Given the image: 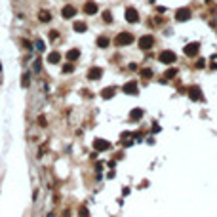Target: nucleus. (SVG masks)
<instances>
[{
    "label": "nucleus",
    "instance_id": "obj_15",
    "mask_svg": "<svg viewBox=\"0 0 217 217\" xmlns=\"http://www.w3.org/2000/svg\"><path fill=\"white\" fill-rule=\"evenodd\" d=\"M78 57H80V52H78V50H71V52H67V59L69 61H76Z\"/></svg>",
    "mask_w": 217,
    "mask_h": 217
},
{
    "label": "nucleus",
    "instance_id": "obj_20",
    "mask_svg": "<svg viewBox=\"0 0 217 217\" xmlns=\"http://www.w3.org/2000/svg\"><path fill=\"white\" fill-rule=\"evenodd\" d=\"M103 21H105V23H112V15H111V12H103Z\"/></svg>",
    "mask_w": 217,
    "mask_h": 217
},
{
    "label": "nucleus",
    "instance_id": "obj_28",
    "mask_svg": "<svg viewBox=\"0 0 217 217\" xmlns=\"http://www.w3.org/2000/svg\"><path fill=\"white\" fill-rule=\"evenodd\" d=\"M206 2H208V4H209V2H213V0H206Z\"/></svg>",
    "mask_w": 217,
    "mask_h": 217
},
{
    "label": "nucleus",
    "instance_id": "obj_27",
    "mask_svg": "<svg viewBox=\"0 0 217 217\" xmlns=\"http://www.w3.org/2000/svg\"><path fill=\"white\" fill-rule=\"evenodd\" d=\"M80 217H88V209L82 208V212H80Z\"/></svg>",
    "mask_w": 217,
    "mask_h": 217
},
{
    "label": "nucleus",
    "instance_id": "obj_16",
    "mask_svg": "<svg viewBox=\"0 0 217 217\" xmlns=\"http://www.w3.org/2000/svg\"><path fill=\"white\" fill-rule=\"evenodd\" d=\"M38 19L42 21V23H48V21L52 19V15H50L48 12H40V13H38Z\"/></svg>",
    "mask_w": 217,
    "mask_h": 217
},
{
    "label": "nucleus",
    "instance_id": "obj_6",
    "mask_svg": "<svg viewBox=\"0 0 217 217\" xmlns=\"http://www.w3.org/2000/svg\"><path fill=\"white\" fill-rule=\"evenodd\" d=\"M175 19L177 21H189L191 19V10L189 8H179L175 13Z\"/></svg>",
    "mask_w": 217,
    "mask_h": 217
},
{
    "label": "nucleus",
    "instance_id": "obj_21",
    "mask_svg": "<svg viewBox=\"0 0 217 217\" xmlns=\"http://www.w3.org/2000/svg\"><path fill=\"white\" fill-rule=\"evenodd\" d=\"M21 84H23V88H27V86L31 84V76H29V74H23V80H21Z\"/></svg>",
    "mask_w": 217,
    "mask_h": 217
},
{
    "label": "nucleus",
    "instance_id": "obj_11",
    "mask_svg": "<svg viewBox=\"0 0 217 217\" xmlns=\"http://www.w3.org/2000/svg\"><path fill=\"white\" fill-rule=\"evenodd\" d=\"M124 91L129 93V95H132V93L135 95V93H137V84H135V82H128V84H124Z\"/></svg>",
    "mask_w": 217,
    "mask_h": 217
},
{
    "label": "nucleus",
    "instance_id": "obj_19",
    "mask_svg": "<svg viewBox=\"0 0 217 217\" xmlns=\"http://www.w3.org/2000/svg\"><path fill=\"white\" fill-rule=\"evenodd\" d=\"M143 116V111L141 108H135V111H132V120H139Z\"/></svg>",
    "mask_w": 217,
    "mask_h": 217
},
{
    "label": "nucleus",
    "instance_id": "obj_24",
    "mask_svg": "<svg viewBox=\"0 0 217 217\" xmlns=\"http://www.w3.org/2000/svg\"><path fill=\"white\" fill-rule=\"evenodd\" d=\"M72 71H74L72 65H65V67H63V72H65V74H67V72H72Z\"/></svg>",
    "mask_w": 217,
    "mask_h": 217
},
{
    "label": "nucleus",
    "instance_id": "obj_14",
    "mask_svg": "<svg viewBox=\"0 0 217 217\" xmlns=\"http://www.w3.org/2000/svg\"><path fill=\"white\" fill-rule=\"evenodd\" d=\"M189 97H191V99H194V101H198V99L202 97V93H200V90H198V88H191Z\"/></svg>",
    "mask_w": 217,
    "mask_h": 217
},
{
    "label": "nucleus",
    "instance_id": "obj_9",
    "mask_svg": "<svg viewBox=\"0 0 217 217\" xmlns=\"http://www.w3.org/2000/svg\"><path fill=\"white\" fill-rule=\"evenodd\" d=\"M74 13H76L74 6H65V8L61 10V15H63L65 19H71V17H74Z\"/></svg>",
    "mask_w": 217,
    "mask_h": 217
},
{
    "label": "nucleus",
    "instance_id": "obj_17",
    "mask_svg": "<svg viewBox=\"0 0 217 217\" xmlns=\"http://www.w3.org/2000/svg\"><path fill=\"white\" fill-rule=\"evenodd\" d=\"M86 29H88V27H86V23H82V21H76V23H74V31L76 33H84Z\"/></svg>",
    "mask_w": 217,
    "mask_h": 217
},
{
    "label": "nucleus",
    "instance_id": "obj_23",
    "mask_svg": "<svg viewBox=\"0 0 217 217\" xmlns=\"http://www.w3.org/2000/svg\"><path fill=\"white\" fill-rule=\"evenodd\" d=\"M175 74H177V71H175V69H170L168 72H166V78H173Z\"/></svg>",
    "mask_w": 217,
    "mask_h": 217
},
{
    "label": "nucleus",
    "instance_id": "obj_3",
    "mask_svg": "<svg viewBox=\"0 0 217 217\" xmlns=\"http://www.w3.org/2000/svg\"><path fill=\"white\" fill-rule=\"evenodd\" d=\"M154 46V38H153V36H141V38H139V48L141 50H150V48H153Z\"/></svg>",
    "mask_w": 217,
    "mask_h": 217
},
{
    "label": "nucleus",
    "instance_id": "obj_8",
    "mask_svg": "<svg viewBox=\"0 0 217 217\" xmlns=\"http://www.w3.org/2000/svg\"><path fill=\"white\" fill-rule=\"evenodd\" d=\"M101 74H103V69H101V67H91L88 71V78H90V80H97V78H101Z\"/></svg>",
    "mask_w": 217,
    "mask_h": 217
},
{
    "label": "nucleus",
    "instance_id": "obj_1",
    "mask_svg": "<svg viewBox=\"0 0 217 217\" xmlns=\"http://www.w3.org/2000/svg\"><path fill=\"white\" fill-rule=\"evenodd\" d=\"M114 44H116V46H129V44H133V34L132 33H118L116 38H114Z\"/></svg>",
    "mask_w": 217,
    "mask_h": 217
},
{
    "label": "nucleus",
    "instance_id": "obj_13",
    "mask_svg": "<svg viewBox=\"0 0 217 217\" xmlns=\"http://www.w3.org/2000/svg\"><path fill=\"white\" fill-rule=\"evenodd\" d=\"M114 91H116V88H105L103 91H101V97H103V99H111L114 95Z\"/></svg>",
    "mask_w": 217,
    "mask_h": 217
},
{
    "label": "nucleus",
    "instance_id": "obj_22",
    "mask_svg": "<svg viewBox=\"0 0 217 217\" xmlns=\"http://www.w3.org/2000/svg\"><path fill=\"white\" fill-rule=\"evenodd\" d=\"M141 74H143V78H150V76H153V71H150V69H145Z\"/></svg>",
    "mask_w": 217,
    "mask_h": 217
},
{
    "label": "nucleus",
    "instance_id": "obj_7",
    "mask_svg": "<svg viewBox=\"0 0 217 217\" xmlns=\"http://www.w3.org/2000/svg\"><path fill=\"white\" fill-rule=\"evenodd\" d=\"M97 10L99 8H97V4L93 2V0H88V2L84 4V13H88V15H95Z\"/></svg>",
    "mask_w": 217,
    "mask_h": 217
},
{
    "label": "nucleus",
    "instance_id": "obj_25",
    "mask_svg": "<svg viewBox=\"0 0 217 217\" xmlns=\"http://www.w3.org/2000/svg\"><path fill=\"white\" fill-rule=\"evenodd\" d=\"M204 65H206V61H204V59H198V61H196V67H198V69H202Z\"/></svg>",
    "mask_w": 217,
    "mask_h": 217
},
{
    "label": "nucleus",
    "instance_id": "obj_18",
    "mask_svg": "<svg viewBox=\"0 0 217 217\" xmlns=\"http://www.w3.org/2000/svg\"><path fill=\"white\" fill-rule=\"evenodd\" d=\"M97 46L99 48H107L108 46V38H107V36H99V38H97Z\"/></svg>",
    "mask_w": 217,
    "mask_h": 217
},
{
    "label": "nucleus",
    "instance_id": "obj_26",
    "mask_svg": "<svg viewBox=\"0 0 217 217\" xmlns=\"http://www.w3.org/2000/svg\"><path fill=\"white\" fill-rule=\"evenodd\" d=\"M36 48H38V50H44V42L38 40V42H36Z\"/></svg>",
    "mask_w": 217,
    "mask_h": 217
},
{
    "label": "nucleus",
    "instance_id": "obj_4",
    "mask_svg": "<svg viewBox=\"0 0 217 217\" xmlns=\"http://www.w3.org/2000/svg\"><path fill=\"white\" fill-rule=\"evenodd\" d=\"M198 50H200V44H198V42H192V44H187V46H185L183 52H185V55L194 57V55L198 53Z\"/></svg>",
    "mask_w": 217,
    "mask_h": 217
},
{
    "label": "nucleus",
    "instance_id": "obj_10",
    "mask_svg": "<svg viewBox=\"0 0 217 217\" xmlns=\"http://www.w3.org/2000/svg\"><path fill=\"white\" fill-rule=\"evenodd\" d=\"M93 147H95L97 150H107L111 145H108V141H103V139H95L93 141Z\"/></svg>",
    "mask_w": 217,
    "mask_h": 217
},
{
    "label": "nucleus",
    "instance_id": "obj_5",
    "mask_svg": "<svg viewBox=\"0 0 217 217\" xmlns=\"http://www.w3.org/2000/svg\"><path fill=\"white\" fill-rule=\"evenodd\" d=\"M126 21L128 23H137V21H139V13H137L135 8H128L126 10Z\"/></svg>",
    "mask_w": 217,
    "mask_h": 217
},
{
    "label": "nucleus",
    "instance_id": "obj_12",
    "mask_svg": "<svg viewBox=\"0 0 217 217\" xmlns=\"http://www.w3.org/2000/svg\"><path fill=\"white\" fill-rule=\"evenodd\" d=\"M59 61H61V55L57 53V52H52V53L48 55V63H52V65H57Z\"/></svg>",
    "mask_w": 217,
    "mask_h": 217
},
{
    "label": "nucleus",
    "instance_id": "obj_2",
    "mask_svg": "<svg viewBox=\"0 0 217 217\" xmlns=\"http://www.w3.org/2000/svg\"><path fill=\"white\" fill-rule=\"evenodd\" d=\"M158 59H160L162 63H166V65H171V63H175V59H177V55L171 52V50H164V52L158 55Z\"/></svg>",
    "mask_w": 217,
    "mask_h": 217
}]
</instances>
